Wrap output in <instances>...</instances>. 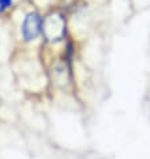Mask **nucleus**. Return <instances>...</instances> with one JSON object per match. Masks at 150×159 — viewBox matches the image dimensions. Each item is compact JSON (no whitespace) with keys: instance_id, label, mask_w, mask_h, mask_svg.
<instances>
[{"instance_id":"obj_2","label":"nucleus","mask_w":150,"mask_h":159,"mask_svg":"<svg viewBox=\"0 0 150 159\" xmlns=\"http://www.w3.org/2000/svg\"><path fill=\"white\" fill-rule=\"evenodd\" d=\"M42 25H43V20L40 15L36 14V12H30L24 17L23 24H21V35H23L24 40L27 42L35 40L42 34Z\"/></svg>"},{"instance_id":"obj_3","label":"nucleus","mask_w":150,"mask_h":159,"mask_svg":"<svg viewBox=\"0 0 150 159\" xmlns=\"http://www.w3.org/2000/svg\"><path fill=\"white\" fill-rule=\"evenodd\" d=\"M12 7V0H0V12H4Z\"/></svg>"},{"instance_id":"obj_1","label":"nucleus","mask_w":150,"mask_h":159,"mask_svg":"<svg viewBox=\"0 0 150 159\" xmlns=\"http://www.w3.org/2000/svg\"><path fill=\"white\" fill-rule=\"evenodd\" d=\"M42 34L48 42H59L66 35V20L62 14L54 12L46 16L42 25Z\"/></svg>"}]
</instances>
